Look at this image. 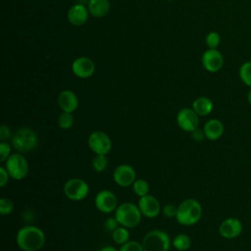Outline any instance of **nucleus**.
<instances>
[{
	"mask_svg": "<svg viewBox=\"0 0 251 251\" xmlns=\"http://www.w3.org/2000/svg\"><path fill=\"white\" fill-rule=\"evenodd\" d=\"M45 234L41 228L26 225L21 227L16 235L18 247L23 251H38L45 244Z\"/></svg>",
	"mask_w": 251,
	"mask_h": 251,
	"instance_id": "1",
	"label": "nucleus"
},
{
	"mask_svg": "<svg viewBox=\"0 0 251 251\" xmlns=\"http://www.w3.org/2000/svg\"><path fill=\"white\" fill-rule=\"evenodd\" d=\"M201 216V204L196 199L188 198L177 206L176 220L181 226H193L199 222Z\"/></svg>",
	"mask_w": 251,
	"mask_h": 251,
	"instance_id": "2",
	"label": "nucleus"
},
{
	"mask_svg": "<svg viewBox=\"0 0 251 251\" xmlns=\"http://www.w3.org/2000/svg\"><path fill=\"white\" fill-rule=\"evenodd\" d=\"M39 142L38 134L31 127H20L11 138V145L20 153L34 150Z\"/></svg>",
	"mask_w": 251,
	"mask_h": 251,
	"instance_id": "3",
	"label": "nucleus"
},
{
	"mask_svg": "<svg viewBox=\"0 0 251 251\" xmlns=\"http://www.w3.org/2000/svg\"><path fill=\"white\" fill-rule=\"evenodd\" d=\"M141 212L137 205L131 202H125L119 205L115 211V218L120 226L127 228L137 226L141 222Z\"/></svg>",
	"mask_w": 251,
	"mask_h": 251,
	"instance_id": "4",
	"label": "nucleus"
},
{
	"mask_svg": "<svg viewBox=\"0 0 251 251\" xmlns=\"http://www.w3.org/2000/svg\"><path fill=\"white\" fill-rule=\"evenodd\" d=\"M171 245L170 235L161 229L150 230L142 239L144 251H169Z\"/></svg>",
	"mask_w": 251,
	"mask_h": 251,
	"instance_id": "5",
	"label": "nucleus"
},
{
	"mask_svg": "<svg viewBox=\"0 0 251 251\" xmlns=\"http://www.w3.org/2000/svg\"><path fill=\"white\" fill-rule=\"evenodd\" d=\"M5 168L10 175V177L15 180L24 179L28 174V162L25 157L18 152L13 153L5 161Z\"/></svg>",
	"mask_w": 251,
	"mask_h": 251,
	"instance_id": "6",
	"label": "nucleus"
},
{
	"mask_svg": "<svg viewBox=\"0 0 251 251\" xmlns=\"http://www.w3.org/2000/svg\"><path fill=\"white\" fill-rule=\"evenodd\" d=\"M67 198L73 201L83 200L89 193V186L86 181L81 178L74 177L66 181L63 188Z\"/></svg>",
	"mask_w": 251,
	"mask_h": 251,
	"instance_id": "7",
	"label": "nucleus"
},
{
	"mask_svg": "<svg viewBox=\"0 0 251 251\" xmlns=\"http://www.w3.org/2000/svg\"><path fill=\"white\" fill-rule=\"evenodd\" d=\"M87 144L90 150L95 154L107 155L112 149V140L110 136L102 130L91 132L88 136Z\"/></svg>",
	"mask_w": 251,
	"mask_h": 251,
	"instance_id": "8",
	"label": "nucleus"
},
{
	"mask_svg": "<svg viewBox=\"0 0 251 251\" xmlns=\"http://www.w3.org/2000/svg\"><path fill=\"white\" fill-rule=\"evenodd\" d=\"M94 204L98 211L104 214H109L116 211L118 207V199L114 192L108 189H103L96 194Z\"/></svg>",
	"mask_w": 251,
	"mask_h": 251,
	"instance_id": "9",
	"label": "nucleus"
},
{
	"mask_svg": "<svg viewBox=\"0 0 251 251\" xmlns=\"http://www.w3.org/2000/svg\"><path fill=\"white\" fill-rule=\"evenodd\" d=\"M114 181L122 187H128L136 179V173L132 166L127 164L119 165L113 173Z\"/></svg>",
	"mask_w": 251,
	"mask_h": 251,
	"instance_id": "10",
	"label": "nucleus"
},
{
	"mask_svg": "<svg viewBox=\"0 0 251 251\" xmlns=\"http://www.w3.org/2000/svg\"><path fill=\"white\" fill-rule=\"evenodd\" d=\"M176 124L183 131L192 132L198 127L199 118L193 109L183 108L176 115Z\"/></svg>",
	"mask_w": 251,
	"mask_h": 251,
	"instance_id": "11",
	"label": "nucleus"
},
{
	"mask_svg": "<svg viewBox=\"0 0 251 251\" xmlns=\"http://www.w3.org/2000/svg\"><path fill=\"white\" fill-rule=\"evenodd\" d=\"M137 206L142 214V216L153 219L156 218L160 212H161V205L158 199L150 194H147L145 196L139 197Z\"/></svg>",
	"mask_w": 251,
	"mask_h": 251,
	"instance_id": "12",
	"label": "nucleus"
},
{
	"mask_svg": "<svg viewBox=\"0 0 251 251\" xmlns=\"http://www.w3.org/2000/svg\"><path fill=\"white\" fill-rule=\"evenodd\" d=\"M242 228V223L238 219L227 218L221 223L219 226V232L223 237L226 239H232L240 235Z\"/></svg>",
	"mask_w": 251,
	"mask_h": 251,
	"instance_id": "13",
	"label": "nucleus"
},
{
	"mask_svg": "<svg viewBox=\"0 0 251 251\" xmlns=\"http://www.w3.org/2000/svg\"><path fill=\"white\" fill-rule=\"evenodd\" d=\"M203 67L211 73L220 71L224 65V57L217 49H208L202 56Z\"/></svg>",
	"mask_w": 251,
	"mask_h": 251,
	"instance_id": "14",
	"label": "nucleus"
},
{
	"mask_svg": "<svg viewBox=\"0 0 251 251\" xmlns=\"http://www.w3.org/2000/svg\"><path fill=\"white\" fill-rule=\"evenodd\" d=\"M72 71L77 77L87 78L94 74L95 65L89 58L79 57L74 61Z\"/></svg>",
	"mask_w": 251,
	"mask_h": 251,
	"instance_id": "15",
	"label": "nucleus"
},
{
	"mask_svg": "<svg viewBox=\"0 0 251 251\" xmlns=\"http://www.w3.org/2000/svg\"><path fill=\"white\" fill-rule=\"evenodd\" d=\"M58 104L63 112L73 113L78 107V98L71 90H63L58 96Z\"/></svg>",
	"mask_w": 251,
	"mask_h": 251,
	"instance_id": "16",
	"label": "nucleus"
},
{
	"mask_svg": "<svg viewBox=\"0 0 251 251\" xmlns=\"http://www.w3.org/2000/svg\"><path fill=\"white\" fill-rule=\"evenodd\" d=\"M88 19V12L86 8L81 4H75L72 6L68 11V21L73 25H82Z\"/></svg>",
	"mask_w": 251,
	"mask_h": 251,
	"instance_id": "17",
	"label": "nucleus"
},
{
	"mask_svg": "<svg viewBox=\"0 0 251 251\" xmlns=\"http://www.w3.org/2000/svg\"><path fill=\"white\" fill-rule=\"evenodd\" d=\"M203 130H204L206 138L214 141V140H218L219 138L222 137V135L224 134V131H225V126L220 120L211 119L208 122H206V124L204 125V127H203Z\"/></svg>",
	"mask_w": 251,
	"mask_h": 251,
	"instance_id": "18",
	"label": "nucleus"
},
{
	"mask_svg": "<svg viewBox=\"0 0 251 251\" xmlns=\"http://www.w3.org/2000/svg\"><path fill=\"white\" fill-rule=\"evenodd\" d=\"M87 8L93 17L102 18L110 11V3L108 0H89Z\"/></svg>",
	"mask_w": 251,
	"mask_h": 251,
	"instance_id": "19",
	"label": "nucleus"
},
{
	"mask_svg": "<svg viewBox=\"0 0 251 251\" xmlns=\"http://www.w3.org/2000/svg\"><path fill=\"white\" fill-rule=\"evenodd\" d=\"M192 109L198 116H208L213 110V102L208 97H198L193 101Z\"/></svg>",
	"mask_w": 251,
	"mask_h": 251,
	"instance_id": "20",
	"label": "nucleus"
},
{
	"mask_svg": "<svg viewBox=\"0 0 251 251\" xmlns=\"http://www.w3.org/2000/svg\"><path fill=\"white\" fill-rule=\"evenodd\" d=\"M172 244L174 248L178 251H186L191 245V239L187 234L179 233L174 237Z\"/></svg>",
	"mask_w": 251,
	"mask_h": 251,
	"instance_id": "21",
	"label": "nucleus"
},
{
	"mask_svg": "<svg viewBox=\"0 0 251 251\" xmlns=\"http://www.w3.org/2000/svg\"><path fill=\"white\" fill-rule=\"evenodd\" d=\"M112 238L116 244L123 245L129 240V231L126 226H118L114 231H112Z\"/></svg>",
	"mask_w": 251,
	"mask_h": 251,
	"instance_id": "22",
	"label": "nucleus"
},
{
	"mask_svg": "<svg viewBox=\"0 0 251 251\" xmlns=\"http://www.w3.org/2000/svg\"><path fill=\"white\" fill-rule=\"evenodd\" d=\"M149 183L143 178H137L132 183V190L139 197L149 194Z\"/></svg>",
	"mask_w": 251,
	"mask_h": 251,
	"instance_id": "23",
	"label": "nucleus"
},
{
	"mask_svg": "<svg viewBox=\"0 0 251 251\" xmlns=\"http://www.w3.org/2000/svg\"><path fill=\"white\" fill-rule=\"evenodd\" d=\"M91 165H92V168L95 172L102 173L108 167V158H107L106 155L95 154V156L92 159Z\"/></svg>",
	"mask_w": 251,
	"mask_h": 251,
	"instance_id": "24",
	"label": "nucleus"
},
{
	"mask_svg": "<svg viewBox=\"0 0 251 251\" xmlns=\"http://www.w3.org/2000/svg\"><path fill=\"white\" fill-rule=\"evenodd\" d=\"M239 77L244 84L251 87V62H245L240 66Z\"/></svg>",
	"mask_w": 251,
	"mask_h": 251,
	"instance_id": "25",
	"label": "nucleus"
},
{
	"mask_svg": "<svg viewBox=\"0 0 251 251\" xmlns=\"http://www.w3.org/2000/svg\"><path fill=\"white\" fill-rule=\"evenodd\" d=\"M75 119L72 113L62 112L58 117V126L62 129H69L74 126Z\"/></svg>",
	"mask_w": 251,
	"mask_h": 251,
	"instance_id": "26",
	"label": "nucleus"
},
{
	"mask_svg": "<svg viewBox=\"0 0 251 251\" xmlns=\"http://www.w3.org/2000/svg\"><path fill=\"white\" fill-rule=\"evenodd\" d=\"M15 208L14 202L7 197H3L0 200V214L3 216L10 215Z\"/></svg>",
	"mask_w": 251,
	"mask_h": 251,
	"instance_id": "27",
	"label": "nucleus"
},
{
	"mask_svg": "<svg viewBox=\"0 0 251 251\" xmlns=\"http://www.w3.org/2000/svg\"><path fill=\"white\" fill-rule=\"evenodd\" d=\"M221 37L220 34L216 31H211L206 36V44L208 45L209 49H216L220 44Z\"/></svg>",
	"mask_w": 251,
	"mask_h": 251,
	"instance_id": "28",
	"label": "nucleus"
},
{
	"mask_svg": "<svg viewBox=\"0 0 251 251\" xmlns=\"http://www.w3.org/2000/svg\"><path fill=\"white\" fill-rule=\"evenodd\" d=\"M119 251H144L142 243L135 240H128L125 244L121 245Z\"/></svg>",
	"mask_w": 251,
	"mask_h": 251,
	"instance_id": "29",
	"label": "nucleus"
},
{
	"mask_svg": "<svg viewBox=\"0 0 251 251\" xmlns=\"http://www.w3.org/2000/svg\"><path fill=\"white\" fill-rule=\"evenodd\" d=\"M11 155V145L8 141H0V162H5Z\"/></svg>",
	"mask_w": 251,
	"mask_h": 251,
	"instance_id": "30",
	"label": "nucleus"
},
{
	"mask_svg": "<svg viewBox=\"0 0 251 251\" xmlns=\"http://www.w3.org/2000/svg\"><path fill=\"white\" fill-rule=\"evenodd\" d=\"M162 212H163V215L166 216L167 218H173V217L176 218L177 207H176L174 204H167L162 208Z\"/></svg>",
	"mask_w": 251,
	"mask_h": 251,
	"instance_id": "31",
	"label": "nucleus"
},
{
	"mask_svg": "<svg viewBox=\"0 0 251 251\" xmlns=\"http://www.w3.org/2000/svg\"><path fill=\"white\" fill-rule=\"evenodd\" d=\"M13 136L10 127L6 125L0 126V141H8Z\"/></svg>",
	"mask_w": 251,
	"mask_h": 251,
	"instance_id": "32",
	"label": "nucleus"
},
{
	"mask_svg": "<svg viewBox=\"0 0 251 251\" xmlns=\"http://www.w3.org/2000/svg\"><path fill=\"white\" fill-rule=\"evenodd\" d=\"M119 222L117 221V219L115 217H111V218H108L105 222V228L108 230V231H114L118 226H119Z\"/></svg>",
	"mask_w": 251,
	"mask_h": 251,
	"instance_id": "33",
	"label": "nucleus"
},
{
	"mask_svg": "<svg viewBox=\"0 0 251 251\" xmlns=\"http://www.w3.org/2000/svg\"><path fill=\"white\" fill-rule=\"evenodd\" d=\"M10 178V175L5 167H0V186L4 187Z\"/></svg>",
	"mask_w": 251,
	"mask_h": 251,
	"instance_id": "34",
	"label": "nucleus"
},
{
	"mask_svg": "<svg viewBox=\"0 0 251 251\" xmlns=\"http://www.w3.org/2000/svg\"><path fill=\"white\" fill-rule=\"evenodd\" d=\"M191 136L195 141H201L204 139V137H206L204 130L201 128H198V127L191 132Z\"/></svg>",
	"mask_w": 251,
	"mask_h": 251,
	"instance_id": "35",
	"label": "nucleus"
},
{
	"mask_svg": "<svg viewBox=\"0 0 251 251\" xmlns=\"http://www.w3.org/2000/svg\"><path fill=\"white\" fill-rule=\"evenodd\" d=\"M100 251H118V250L115 247H113V246L107 245V246H104L103 248H101Z\"/></svg>",
	"mask_w": 251,
	"mask_h": 251,
	"instance_id": "36",
	"label": "nucleus"
},
{
	"mask_svg": "<svg viewBox=\"0 0 251 251\" xmlns=\"http://www.w3.org/2000/svg\"><path fill=\"white\" fill-rule=\"evenodd\" d=\"M247 100H248V102L251 104V89L248 91V93H247Z\"/></svg>",
	"mask_w": 251,
	"mask_h": 251,
	"instance_id": "37",
	"label": "nucleus"
},
{
	"mask_svg": "<svg viewBox=\"0 0 251 251\" xmlns=\"http://www.w3.org/2000/svg\"><path fill=\"white\" fill-rule=\"evenodd\" d=\"M168 1H172V0H168Z\"/></svg>",
	"mask_w": 251,
	"mask_h": 251,
	"instance_id": "38",
	"label": "nucleus"
}]
</instances>
